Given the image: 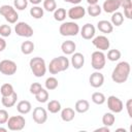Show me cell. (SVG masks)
Masks as SVG:
<instances>
[{
	"label": "cell",
	"mask_w": 132,
	"mask_h": 132,
	"mask_svg": "<svg viewBox=\"0 0 132 132\" xmlns=\"http://www.w3.org/2000/svg\"><path fill=\"white\" fill-rule=\"evenodd\" d=\"M70 62L74 69H80L85 64V56L81 53H73Z\"/></svg>",
	"instance_id": "obj_17"
},
{
	"label": "cell",
	"mask_w": 132,
	"mask_h": 132,
	"mask_svg": "<svg viewBox=\"0 0 132 132\" xmlns=\"http://www.w3.org/2000/svg\"><path fill=\"white\" fill-rule=\"evenodd\" d=\"M35 99L37 102H40V103H44L48 100V92L46 89H41L37 94H35Z\"/></svg>",
	"instance_id": "obj_32"
},
{
	"label": "cell",
	"mask_w": 132,
	"mask_h": 132,
	"mask_svg": "<svg viewBox=\"0 0 132 132\" xmlns=\"http://www.w3.org/2000/svg\"><path fill=\"white\" fill-rule=\"evenodd\" d=\"M121 55L122 54H121V52L119 50H116V48L109 50L108 53H107V59L109 61H111V62H116L121 58Z\"/></svg>",
	"instance_id": "obj_35"
},
{
	"label": "cell",
	"mask_w": 132,
	"mask_h": 132,
	"mask_svg": "<svg viewBox=\"0 0 132 132\" xmlns=\"http://www.w3.org/2000/svg\"><path fill=\"white\" fill-rule=\"evenodd\" d=\"M126 108L128 111V116L132 118V99H128L126 102Z\"/></svg>",
	"instance_id": "obj_42"
},
{
	"label": "cell",
	"mask_w": 132,
	"mask_h": 132,
	"mask_svg": "<svg viewBox=\"0 0 132 132\" xmlns=\"http://www.w3.org/2000/svg\"><path fill=\"white\" fill-rule=\"evenodd\" d=\"M91 99H92V101H93L95 104H97V105H101V104H103V103L106 101L105 95H104L103 93H101V92H95V93H93Z\"/></svg>",
	"instance_id": "obj_30"
},
{
	"label": "cell",
	"mask_w": 132,
	"mask_h": 132,
	"mask_svg": "<svg viewBox=\"0 0 132 132\" xmlns=\"http://www.w3.org/2000/svg\"><path fill=\"white\" fill-rule=\"evenodd\" d=\"M92 43L97 50L102 51V52L107 51L109 48V45H110L109 39L104 35H99V36L94 37L93 40H92Z\"/></svg>",
	"instance_id": "obj_11"
},
{
	"label": "cell",
	"mask_w": 132,
	"mask_h": 132,
	"mask_svg": "<svg viewBox=\"0 0 132 132\" xmlns=\"http://www.w3.org/2000/svg\"><path fill=\"white\" fill-rule=\"evenodd\" d=\"M116 122V117L113 112H105L102 117V124L106 127H111Z\"/></svg>",
	"instance_id": "obj_26"
},
{
	"label": "cell",
	"mask_w": 132,
	"mask_h": 132,
	"mask_svg": "<svg viewBox=\"0 0 132 132\" xmlns=\"http://www.w3.org/2000/svg\"><path fill=\"white\" fill-rule=\"evenodd\" d=\"M100 131H104V132H109V127H101V128H97L95 129V132H100Z\"/></svg>",
	"instance_id": "obj_44"
},
{
	"label": "cell",
	"mask_w": 132,
	"mask_h": 132,
	"mask_svg": "<svg viewBox=\"0 0 132 132\" xmlns=\"http://www.w3.org/2000/svg\"><path fill=\"white\" fill-rule=\"evenodd\" d=\"M30 3H32V4H34V5H38L42 0H28Z\"/></svg>",
	"instance_id": "obj_46"
},
{
	"label": "cell",
	"mask_w": 132,
	"mask_h": 132,
	"mask_svg": "<svg viewBox=\"0 0 132 132\" xmlns=\"http://www.w3.org/2000/svg\"><path fill=\"white\" fill-rule=\"evenodd\" d=\"M7 129L6 128H0V132H6Z\"/></svg>",
	"instance_id": "obj_48"
},
{
	"label": "cell",
	"mask_w": 132,
	"mask_h": 132,
	"mask_svg": "<svg viewBox=\"0 0 132 132\" xmlns=\"http://www.w3.org/2000/svg\"><path fill=\"white\" fill-rule=\"evenodd\" d=\"M86 1L88 2L89 5H91V4H97L99 0H86Z\"/></svg>",
	"instance_id": "obj_47"
},
{
	"label": "cell",
	"mask_w": 132,
	"mask_h": 132,
	"mask_svg": "<svg viewBox=\"0 0 132 132\" xmlns=\"http://www.w3.org/2000/svg\"><path fill=\"white\" fill-rule=\"evenodd\" d=\"M101 8L107 13H112L114 11H118V9L120 8V1L119 0H105Z\"/></svg>",
	"instance_id": "obj_16"
},
{
	"label": "cell",
	"mask_w": 132,
	"mask_h": 132,
	"mask_svg": "<svg viewBox=\"0 0 132 132\" xmlns=\"http://www.w3.org/2000/svg\"><path fill=\"white\" fill-rule=\"evenodd\" d=\"M106 63V56L102 51H95L91 55V65L95 70H101Z\"/></svg>",
	"instance_id": "obj_6"
},
{
	"label": "cell",
	"mask_w": 132,
	"mask_h": 132,
	"mask_svg": "<svg viewBox=\"0 0 132 132\" xmlns=\"http://www.w3.org/2000/svg\"><path fill=\"white\" fill-rule=\"evenodd\" d=\"M47 110L51 113H58L61 110V103L58 100H51L47 103Z\"/></svg>",
	"instance_id": "obj_31"
},
{
	"label": "cell",
	"mask_w": 132,
	"mask_h": 132,
	"mask_svg": "<svg viewBox=\"0 0 132 132\" xmlns=\"http://www.w3.org/2000/svg\"><path fill=\"white\" fill-rule=\"evenodd\" d=\"M32 105L28 100H22L16 104V110L21 114H27L31 111Z\"/></svg>",
	"instance_id": "obj_23"
},
{
	"label": "cell",
	"mask_w": 132,
	"mask_h": 132,
	"mask_svg": "<svg viewBox=\"0 0 132 132\" xmlns=\"http://www.w3.org/2000/svg\"><path fill=\"white\" fill-rule=\"evenodd\" d=\"M110 21H111L110 23L112 24V26L119 27V26H121V25L123 24V22H124V15H123V13L120 12V11H114V12H112V15H111Z\"/></svg>",
	"instance_id": "obj_27"
},
{
	"label": "cell",
	"mask_w": 132,
	"mask_h": 132,
	"mask_svg": "<svg viewBox=\"0 0 132 132\" xmlns=\"http://www.w3.org/2000/svg\"><path fill=\"white\" fill-rule=\"evenodd\" d=\"M101 11H102V8H101L100 5H98V4H91V5L88 6L86 12H88V14L91 15V16H98L101 13Z\"/></svg>",
	"instance_id": "obj_29"
},
{
	"label": "cell",
	"mask_w": 132,
	"mask_h": 132,
	"mask_svg": "<svg viewBox=\"0 0 132 132\" xmlns=\"http://www.w3.org/2000/svg\"><path fill=\"white\" fill-rule=\"evenodd\" d=\"M59 32L62 36H76L79 32V26L75 22H64L60 25Z\"/></svg>",
	"instance_id": "obj_4"
},
{
	"label": "cell",
	"mask_w": 132,
	"mask_h": 132,
	"mask_svg": "<svg viewBox=\"0 0 132 132\" xmlns=\"http://www.w3.org/2000/svg\"><path fill=\"white\" fill-rule=\"evenodd\" d=\"M26 124V120L23 116H12L8 118L6 125L7 128L11 131H21L24 129Z\"/></svg>",
	"instance_id": "obj_7"
},
{
	"label": "cell",
	"mask_w": 132,
	"mask_h": 132,
	"mask_svg": "<svg viewBox=\"0 0 132 132\" xmlns=\"http://www.w3.org/2000/svg\"><path fill=\"white\" fill-rule=\"evenodd\" d=\"M16 63L12 60H2L0 62V72L4 75H12L16 72Z\"/></svg>",
	"instance_id": "obj_9"
},
{
	"label": "cell",
	"mask_w": 132,
	"mask_h": 132,
	"mask_svg": "<svg viewBox=\"0 0 132 132\" xmlns=\"http://www.w3.org/2000/svg\"><path fill=\"white\" fill-rule=\"evenodd\" d=\"M90 108V103L88 100H85V99H80V100H77L75 102V105H74V110L78 113H85L89 110Z\"/></svg>",
	"instance_id": "obj_21"
},
{
	"label": "cell",
	"mask_w": 132,
	"mask_h": 132,
	"mask_svg": "<svg viewBox=\"0 0 132 132\" xmlns=\"http://www.w3.org/2000/svg\"><path fill=\"white\" fill-rule=\"evenodd\" d=\"M16 100H18V94L13 92L9 96H2L1 103L4 107H12L16 103Z\"/></svg>",
	"instance_id": "obj_20"
},
{
	"label": "cell",
	"mask_w": 132,
	"mask_h": 132,
	"mask_svg": "<svg viewBox=\"0 0 132 132\" xmlns=\"http://www.w3.org/2000/svg\"><path fill=\"white\" fill-rule=\"evenodd\" d=\"M33 121L36 124H44L47 120V112L43 107H35L32 113Z\"/></svg>",
	"instance_id": "obj_12"
},
{
	"label": "cell",
	"mask_w": 132,
	"mask_h": 132,
	"mask_svg": "<svg viewBox=\"0 0 132 132\" xmlns=\"http://www.w3.org/2000/svg\"><path fill=\"white\" fill-rule=\"evenodd\" d=\"M76 44L72 40H66L61 44V50L65 55H72L75 52Z\"/></svg>",
	"instance_id": "obj_19"
},
{
	"label": "cell",
	"mask_w": 132,
	"mask_h": 132,
	"mask_svg": "<svg viewBox=\"0 0 132 132\" xmlns=\"http://www.w3.org/2000/svg\"><path fill=\"white\" fill-rule=\"evenodd\" d=\"M30 69L34 76L36 77H42L46 72V65L45 61L40 57H34L29 62Z\"/></svg>",
	"instance_id": "obj_3"
},
{
	"label": "cell",
	"mask_w": 132,
	"mask_h": 132,
	"mask_svg": "<svg viewBox=\"0 0 132 132\" xmlns=\"http://www.w3.org/2000/svg\"><path fill=\"white\" fill-rule=\"evenodd\" d=\"M80 35L86 40H90V39L94 38V36H95V27L90 23L85 24L82 26V28L80 29Z\"/></svg>",
	"instance_id": "obj_15"
},
{
	"label": "cell",
	"mask_w": 132,
	"mask_h": 132,
	"mask_svg": "<svg viewBox=\"0 0 132 132\" xmlns=\"http://www.w3.org/2000/svg\"><path fill=\"white\" fill-rule=\"evenodd\" d=\"M120 7L124 8V14L127 19H132V1L131 0H119Z\"/></svg>",
	"instance_id": "obj_22"
},
{
	"label": "cell",
	"mask_w": 132,
	"mask_h": 132,
	"mask_svg": "<svg viewBox=\"0 0 132 132\" xmlns=\"http://www.w3.org/2000/svg\"><path fill=\"white\" fill-rule=\"evenodd\" d=\"M57 8V3L55 0H43V9L48 12L55 11Z\"/></svg>",
	"instance_id": "obj_37"
},
{
	"label": "cell",
	"mask_w": 132,
	"mask_h": 132,
	"mask_svg": "<svg viewBox=\"0 0 132 132\" xmlns=\"http://www.w3.org/2000/svg\"><path fill=\"white\" fill-rule=\"evenodd\" d=\"M13 92H14L13 87H12V85H10V84H4V85H2L1 88H0V93H1L2 96H9V95H11Z\"/></svg>",
	"instance_id": "obj_36"
},
{
	"label": "cell",
	"mask_w": 132,
	"mask_h": 132,
	"mask_svg": "<svg viewBox=\"0 0 132 132\" xmlns=\"http://www.w3.org/2000/svg\"><path fill=\"white\" fill-rule=\"evenodd\" d=\"M75 117V110L71 107H65L61 111V119L64 122H71Z\"/></svg>",
	"instance_id": "obj_24"
},
{
	"label": "cell",
	"mask_w": 132,
	"mask_h": 132,
	"mask_svg": "<svg viewBox=\"0 0 132 132\" xmlns=\"http://www.w3.org/2000/svg\"><path fill=\"white\" fill-rule=\"evenodd\" d=\"M11 34V27L9 25L3 24L0 25V36L1 37H8Z\"/></svg>",
	"instance_id": "obj_38"
},
{
	"label": "cell",
	"mask_w": 132,
	"mask_h": 132,
	"mask_svg": "<svg viewBox=\"0 0 132 132\" xmlns=\"http://www.w3.org/2000/svg\"><path fill=\"white\" fill-rule=\"evenodd\" d=\"M5 47H6V41L2 37H0V53L3 52L5 50Z\"/></svg>",
	"instance_id": "obj_43"
},
{
	"label": "cell",
	"mask_w": 132,
	"mask_h": 132,
	"mask_svg": "<svg viewBox=\"0 0 132 132\" xmlns=\"http://www.w3.org/2000/svg\"><path fill=\"white\" fill-rule=\"evenodd\" d=\"M65 2H67V3H71V4H78V3H80L81 2V0H64Z\"/></svg>",
	"instance_id": "obj_45"
},
{
	"label": "cell",
	"mask_w": 132,
	"mask_h": 132,
	"mask_svg": "<svg viewBox=\"0 0 132 132\" xmlns=\"http://www.w3.org/2000/svg\"><path fill=\"white\" fill-rule=\"evenodd\" d=\"M41 89H42V87H41V85H40L39 82H33V84L30 86V93L35 95V94H37Z\"/></svg>",
	"instance_id": "obj_40"
},
{
	"label": "cell",
	"mask_w": 132,
	"mask_h": 132,
	"mask_svg": "<svg viewBox=\"0 0 132 132\" xmlns=\"http://www.w3.org/2000/svg\"><path fill=\"white\" fill-rule=\"evenodd\" d=\"M0 14L2 16H4V19L9 24H15L19 19V14H18L15 8L8 4H4V5L0 6Z\"/></svg>",
	"instance_id": "obj_5"
},
{
	"label": "cell",
	"mask_w": 132,
	"mask_h": 132,
	"mask_svg": "<svg viewBox=\"0 0 132 132\" xmlns=\"http://www.w3.org/2000/svg\"><path fill=\"white\" fill-rule=\"evenodd\" d=\"M130 71H131L130 64L126 61H122L112 70L111 79L117 84H123L128 79Z\"/></svg>",
	"instance_id": "obj_1"
},
{
	"label": "cell",
	"mask_w": 132,
	"mask_h": 132,
	"mask_svg": "<svg viewBox=\"0 0 132 132\" xmlns=\"http://www.w3.org/2000/svg\"><path fill=\"white\" fill-rule=\"evenodd\" d=\"M8 112L5 109H0V125L2 124H6L7 120H8Z\"/></svg>",
	"instance_id": "obj_41"
},
{
	"label": "cell",
	"mask_w": 132,
	"mask_h": 132,
	"mask_svg": "<svg viewBox=\"0 0 132 132\" xmlns=\"http://www.w3.org/2000/svg\"><path fill=\"white\" fill-rule=\"evenodd\" d=\"M34 47H35V45L32 41L26 40V41H23L21 44V52L24 55H30L34 51Z\"/></svg>",
	"instance_id": "obj_25"
},
{
	"label": "cell",
	"mask_w": 132,
	"mask_h": 132,
	"mask_svg": "<svg viewBox=\"0 0 132 132\" xmlns=\"http://www.w3.org/2000/svg\"><path fill=\"white\" fill-rule=\"evenodd\" d=\"M85 14H86V8L80 5H74L73 7L69 8V10L67 12V15L71 20H79V19L84 18Z\"/></svg>",
	"instance_id": "obj_13"
},
{
	"label": "cell",
	"mask_w": 132,
	"mask_h": 132,
	"mask_svg": "<svg viewBox=\"0 0 132 132\" xmlns=\"http://www.w3.org/2000/svg\"><path fill=\"white\" fill-rule=\"evenodd\" d=\"M44 85H45V89H46L47 91H53V90H56V89L58 88L59 81H58V79H57L56 77L50 76V77H47V78L45 79Z\"/></svg>",
	"instance_id": "obj_28"
},
{
	"label": "cell",
	"mask_w": 132,
	"mask_h": 132,
	"mask_svg": "<svg viewBox=\"0 0 132 132\" xmlns=\"http://www.w3.org/2000/svg\"><path fill=\"white\" fill-rule=\"evenodd\" d=\"M28 0H13V7L18 10H24L28 6Z\"/></svg>",
	"instance_id": "obj_39"
},
{
	"label": "cell",
	"mask_w": 132,
	"mask_h": 132,
	"mask_svg": "<svg viewBox=\"0 0 132 132\" xmlns=\"http://www.w3.org/2000/svg\"><path fill=\"white\" fill-rule=\"evenodd\" d=\"M89 82L93 88H100L104 84V75L97 70L90 75Z\"/></svg>",
	"instance_id": "obj_14"
},
{
	"label": "cell",
	"mask_w": 132,
	"mask_h": 132,
	"mask_svg": "<svg viewBox=\"0 0 132 132\" xmlns=\"http://www.w3.org/2000/svg\"><path fill=\"white\" fill-rule=\"evenodd\" d=\"M66 9L65 8H56L54 11V19L58 22H63L66 19Z\"/></svg>",
	"instance_id": "obj_33"
},
{
	"label": "cell",
	"mask_w": 132,
	"mask_h": 132,
	"mask_svg": "<svg viewBox=\"0 0 132 132\" xmlns=\"http://www.w3.org/2000/svg\"><path fill=\"white\" fill-rule=\"evenodd\" d=\"M43 13H44V11H43V8H41L40 6H33L31 9H30V14H31V16H33L34 19H36V20H38V19H41L42 16H43Z\"/></svg>",
	"instance_id": "obj_34"
},
{
	"label": "cell",
	"mask_w": 132,
	"mask_h": 132,
	"mask_svg": "<svg viewBox=\"0 0 132 132\" xmlns=\"http://www.w3.org/2000/svg\"><path fill=\"white\" fill-rule=\"evenodd\" d=\"M97 28L100 32L102 33H105V34H109L112 32L113 30V26L112 24L109 22V21H106V20H101L97 23Z\"/></svg>",
	"instance_id": "obj_18"
},
{
	"label": "cell",
	"mask_w": 132,
	"mask_h": 132,
	"mask_svg": "<svg viewBox=\"0 0 132 132\" xmlns=\"http://www.w3.org/2000/svg\"><path fill=\"white\" fill-rule=\"evenodd\" d=\"M69 60L68 58H66L65 56H59L54 58L48 65V71L52 74H58L59 72L65 71L68 69L69 67Z\"/></svg>",
	"instance_id": "obj_2"
},
{
	"label": "cell",
	"mask_w": 132,
	"mask_h": 132,
	"mask_svg": "<svg viewBox=\"0 0 132 132\" xmlns=\"http://www.w3.org/2000/svg\"><path fill=\"white\" fill-rule=\"evenodd\" d=\"M14 31L16 33V35H19L20 37H31L33 36V29L32 27L25 23V22H18L15 23V26H14Z\"/></svg>",
	"instance_id": "obj_8"
},
{
	"label": "cell",
	"mask_w": 132,
	"mask_h": 132,
	"mask_svg": "<svg viewBox=\"0 0 132 132\" xmlns=\"http://www.w3.org/2000/svg\"><path fill=\"white\" fill-rule=\"evenodd\" d=\"M107 107L111 112L119 113V112H121L123 110L124 104H123V102H122V100L120 98H118L117 96L111 95V96H109L107 98Z\"/></svg>",
	"instance_id": "obj_10"
}]
</instances>
